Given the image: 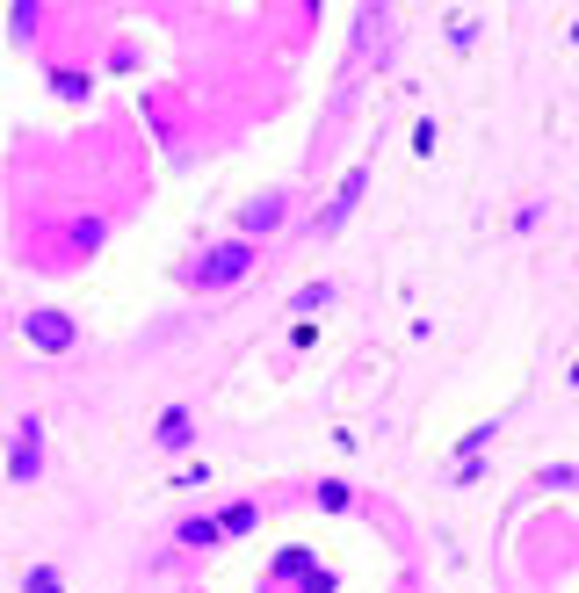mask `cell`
<instances>
[{
  "label": "cell",
  "mask_w": 579,
  "mask_h": 593,
  "mask_svg": "<svg viewBox=\"0 0 579 593\" xmlns=\"http://www.w3.org/2000/svg\"><path fill=\"white\" fill-rule=\"evenodd\" d=\"M326 304H333V283H312V290H297V297H290L297 319H312V311H326Z\"/></svg>",
  "instance_id": "ba28073f"
},
{
  "label": "cell",
  "mask_w": 579,
  "mask_h": 593,
  "mask_svg": "<svg viewBox=\"0 0 579 593\" xmlns=\"http://www.w3.org/2000/svg\"><path fill=\"white\" fill-rule=\"evenodd\" d=\"M572 384H579V355H572Z\"/></svg>",
  "instance_id": "7c38bea8"
},
{
  "label": "cell",
  "mask_w": 579,
  "mask_h": 593,
  "mask_svg": "<svg viewBox=\"0 0 579 593\" xmlns=\"http://www.w3.org/2000/svg\"><path fill=\"white\" fill-rule=\"evenodd\" d=\"M377 22H384V8L370 0V8H362V22H355V58H370V51H377Z\"/></svg>",
  "instance_id": "8992f818"
},
{
  "label": "cell",
  "mask_w": 579,
  "mask_h": 593,
  "mask_svg": "<svg viewBox=\"0 0 579 593\" xmlns=\"http://www.w3.org/2000/svg\"><path fill=\"white\" fill-rule=\"evenodd\" d=\"M51 87H58L66 102H80V95H87V73H51Z\"/></svg>",
  "instance_id": "8fae6325"
},
{
  "label": "cell",
  "mask_w": 579,
  "mask_h": 593,
  "mask_svg": "<svg viewBox=\"0 0 579 593\" xmlns=\"http://www.w3.org/2000/svg\"><path fill=\"white\" fill-rule=\"evenodd\" d=\"M37 471H44V420H37V413H22V420H15V449H8V478L29 485Z\"/></svg>",
  "instance_id": "7a4b0ae2"
},
{
  "label": "cell",
  "mask_w": 579,
  "mask_h": 593,
  "mask_svg": "<svg viewBox=\"0 0 579 593\" xmlns=\"http://www.w3.org/2000/svg\"><path fill=\"white\" fill-rule=\"evenodd\" d=\"M152 442H160L167 456L196 449V413H189V405H167V413H160V427H152Z\"/></svg>",
  "instance_id": "277c9868"
},
{
  "label": "cell",
  "mask_w": 579,
  "mask_h": 593,
  "mask_svg": "<svg viewBox=\"0 0 579 593\" xmlns=\"http://www.w3.org/2000/svg\"><path fill=\"white\" fill-rule=\"evenodd\" d=\"M283 217H290V203H283L276 189H268V196H254L247 210H239V232H247V239H261V232H276Z\"/></svg>",
  "instance_id": "5b68a950"
},
{
  "label": "cell",
  "mask_w": 579,
  "mask_h": 593,
  "mask_svg": "<svg viewBox=\"0 0 579 593\" xmlns=\"http://www.w3.org/2000/svg\"><path fill=\"white\" fill-rule=\"evenodd\" d=\"M572 44H579V22H572Z\"/></svg>",
  "instance_id": "4fadbf2b"
},
{
  "label": "cell",
  "mask_w": 579,
  "mask_h": 593,
  "mask_svg": "<svg viewBox=\"0 0 579 593\" xmlns=\"http://www.w3.org/2000/svg\"><path fill=\"white\" fill-rule=\"evenodd\" d=\"M254 268V239L239 232V239H218V246H203V254L181 268V290H232L239 275Z\"/></svg>",
  "instance_id": "6da1fadb"
},
{
  "label": "cell",
  "mask_w": 579,
  "mask_h": 593,
  "mask_svg": "<svg viewBox=\"0 0 579 593\" xmlns=\"http://www.w3.org/2000/svg\"><path fill=\"white\" fill-rule=\"evenodd\" d=\"M254 521H261V507H225V514H218V528H225V536H247Z\"/></svg>",
  "instance_id": "30bf717a"
},
{
  "label": "cell",
  "mask_w": 579,
  "mask_h": 593,
  "mask_svg": "<svg viewBox=\"0 0 579 593\" xmlns=\"http://www.w3.org/2000/svg\"><path fill=\"white\" fill-rule=\"evenodd\" d=\"M174 536H181V543H189V550H210V543H218V536H225V528H218V521H181V528H174Z\"/></svg>",
  "instance_id": "52a82bcc"
},
{
  "label": "cell",
  "mask_w": 579,
  "mask_h": 593,
  "mask_svg": "<svg viewBox=\"0 0 579 593\" xmlns=\"http://www.w3.org/2000/svg\"><path fill=\"white\" fill-rule=\"evenodd\" d=\"M29 340H37L44 355H66L73 340H80V326L66 319V311H29Z\"/></svg>",
  "instance_id": "3957f363"
},
{
  "label": "cell",
  "mask_w": 579,
  "mask_h": 593,
  "mask_svg": "<svg viewBox=\"0 0 579 593\" xmlns=\"http://www.w3.org/2000/svg\"><path fill=\"white\" fill-rule=\"evenodd\" d=\"M8 37H15V44H29V37H37V0H15V15H8Z\"/></svg>",
  "instance_id": "9c48e42d"
}]
</instances>
